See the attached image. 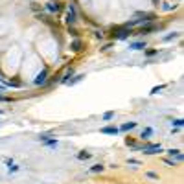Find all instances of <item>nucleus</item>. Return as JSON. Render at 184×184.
Wrapping results in <instances>:
<instances>
[{
  "mask_svg": "<svg viewBox=\"0 0 184 184\" xmlns=\"http://www.w3.org/2000/svg\"><path fill=\"white\" fill-rule=\"evenodd\" d=\"M131 35V30L129 28H116V33L112 35L114 39H127Z\"/></svg>",
  "mask_w": 184,
  "mask_h": 184,
  "instance_id": "nucleus-1",
  "label": "nucleus"
},
{
  "mask_svg": "<svg viewBox=\"0 0 184 184\" xmlns=\"http://www.w3.org/2000/svg\"><path fill=\"white\" fill-rule=\"evenodd\" d=\"M157 30V26L155 24H145V26H142L140 30H138V35H144V33H151V31H155Z\"/></svg>",
  "mask_w": 184,
  "mask_h": 184,
  "instance_id": "nucleus-2",
  "label": "nucleus"
},
{
  "mask_svg": "<svg viewBox=\"0 0 184 184\" xmlns=\"http://www.w3.org/2000/svg\"><path fill=\"white\" fill-rule=\"evenodd\" d=\"M46 76H48V70H46V68H42L41 74L35 78V81H33V83H35V85H42V83L46 81Z\"/></svg>",
  "mask_w": 184,
  "mask_h": 184,
  "instance_id": "nucleus-3",
  "label": "nucleus"
},
{
  "mask_svg": "<svg viewBox=\"0 0 184 184\" xmlns=\"http://www.w3.org/2000/svg\"><path fill=\"white\" fill-rule=\"evenodd\" d=\"M66 22L68 24H74L76 22V11H74V6L68 7V13H66Z\"/></svg>",
  "mask_w": 184,
  "mask_h": 184,
  "instance_id": "nucleus-4",
  "label": "nucleus"
},
{
  "mask_svg": "<svg viewBox=\"0 0 184 184\" xmlns=\"http://www.w3.org/2000/svg\"><path fill=\"white\" fill-rule=\"evenodd\" d=\"M169 155H171V157H173V160H175V162H182V153H181V151H179V149H169Z\"/></svg>",
  "mask_w": 184,
  "mask_h": 184,
  "instance_id": "nucleus-5",
  "label": "nucleus"
},
{
  "mask_svg": "<svg viewBox=\"0 0 184 184\" xmlns=\"http://www.w3.org/2000/svg\"><path fill=\"white\" fill-rule=\"evenodd\" d=\"M101 133H103V134H118V127H112V125H109V127H103Z\"/></svg>",
  "mask_w": 184,
  "mask_h": 184,
  "instance_id": "nucleus-6",
  "label": "nucleus"
},
{
  "mask_svg": "<svg viewBox=\"0 0 184 184\" xmlns=\"http://www.w3.org/2000/svg\"><path fill=\"white\" fill-rule=\"evenodd\" d=\"M134 127H136V122H129V123H123L118 131H131V129H134Z\"/></svg>",
  "mask_w": 184,
  "mask_h": 184,
  "instance_id": "nucleus-7",
  "label": "nucleus"
},
{
  "mask_svg": "<svg viewBox=\"0 0 184 184\" xmlns=\"http://www.w3.org/2000/svg\"><path fill=\"white\" fill-rule=\"evenodd\" d=\"M151 134H153V129H151V127H147V129H144V131H142L140 138H142V140H147V138H149Z\"/></svg>",
  "mask_w": 184,
  "mask_h": 184,
  "instance_id": "nucleus-8",
  "label": "nucleus"
},
{
  "mask_svg": "<svg viewBox=\"0 0 184 184\" xmlns=\"http://www.w3.org/2000/svg\"><path fill=\"white\" fill-rule=\"evenodd\" d=\"M72 50H74V52H79V50H83V42L79 41V39H76V41L72 42Z\"/></svg>",
  "mask_w": 184,
  "mask_h": 184,
  "instance_id": "nucleus-9",
  "label": "nucleus"
},
{
  "mask_svg": "<svg viewBox=\"0 0 184 184\" xmlns=\"http://www.w3.org/2000/svg\"><path fill=\"white\" fill-rule=\"evenodd\" d=\"M46 7H48V11H52V13H54V11H59V4H54V2H48Z\"/></svg>",
  "mask_w": 184,
  "mask_h": 184,
  "instance_id": "nucleus-10",
  "label": "nucleus"
},
{
  "mask_svg": "<svg viewBox=\"0 0 184 184\" xmlns=\"http://www.w3.org/2000/svg\"><path fill=\"white\" fill-rule=\"evenodd\" d=\"M145 48V42H133L131 44V50H144Z\"/></svg>",
  "mask_w": 184,
  "mask_h": 184,
  "instance_id": "nucleus-11",
  "label": "nucleus"
},
{
  "mask_svg": "<svg viewBox=\"0 0 184 184\" xmlns=\"http://www.w3.org/2000/svg\"><path fill=\"white\" fill-rule=\"evenodd\" d=\"M103 169H105V166H101V164H98V166H92V167H90V171H92V173H101Z\"/></svg>",
  "mask_w": 184,
  "mask_h": 184,
  "instance_id": "nucleus-12",
  "label": "nucleus"
},
{
  "mask_svg": "<svg viewBox=\"0 0 184 184\" xmlns=\"http://www.w3.org/2000/svg\"><path fill=\"white\" fill-rule=\"evenodd\" d=\"M78 158H79V160H85V158H90V153H87V151H81V153L78 155Z\"/></svg>",
  "mask_w": 184,
  "mask_h": 184,
  "instance_id": "nucleus-13",
  "label": "nucleus"
},
{
  "mask_svg": "<svg viewBox=\"0 0 184 184\" xmlns=\"http://www.w3.org/2000/svg\"><path fill=\"white\" fill-rule=\"evenodd\" d=\"M83 78H85V76H83V74H79V76H76V78H74V79H70V81H68V85H74V83L81 81Z\"/></svg>",
  "mask_w": 184,
  "mask_h": 184,
  "instance_id": "nucleus-14",
  "label": "nucleus"
},
{
  "mask_svg": "<svg viewBox=\"0 0 184 184\" xmlns=\"http://www.w3.org/2000/svg\"><path fill=\"white\" fill-rule=\"evenodd\" d=\"M112 118H114V112L112 111H109V112L103 114V120H112Z\"/></svg>",
  "mask_w": 184,
  "mask_h": 184,
  "instance_id": "nucleus-15",
  "label": "nucleus"
},
{
  "mask_svg": "<svg viewBox=\"0 0 184 184\" xmlns=\"http://www.w3.org/2000/svg\"><path fill=\"white\" fill-rule=\"evenodd\" d=\"M145 175H147V177H149V179H155V181H158V175H157V173H155V171H147V173H145Z\"/></svg>",
  "mask_w": 184,
  "mask_h": 184,
  "instance_id": "nucleus-16",
  "label": "nucleus"
},
{
  "mask_svg": "<svg viewBox=\"0 0 184 184\" xmlns=\"http://www.w3.org/2000/svg\"><path fill=\"white\" fill-rule=\"evenodd\" d=\"M173 125H175V127H182V125H184V120H182V118H179V120H173Z\"/></svg>",
  "mask_w": 184,
  "mask_h": 184,
  "instance_id": "nucleus-17",
  "label": "nucleus"
},
{
  "mask_svg": "<svg viewBox=\"0 0 184 184\" xmlns=\"http://www.w3.org/2000/svg\"><path fill=\"white\" fill-rule=\"evenodd\" d=\"M177 37H179V33H171V35L164 37V41H171V39H177Z\"/></svg>",
  "mask_w": 184,
  "mask_h": 184,
  "instance_id": "nucleus-18",
  "label": "nucleus"
},
{
  "mask_svg": "<svg viewBox=\"0 0 184 184\" xmlns=\"http://www.w3.org/2000/svg\"><path fill=\"white\" fill-rule=\"evenodd\" d=\"M164 87H166V85H160V87H155V88L151 90V94H158V90H162Z\"/></svg>",
  "mask_w": 184,
  "mask_h": 184,
  "instance_id": "nucleus-19",
  "label": "nucleus"
},
{
  "mask_svg": "<svg viewBox=\"0 0 184 184\" xmlns=\"http://www.w3.org/2000/svg\"><path fill=\"white\" fill-rule=\"evenodd\" d=\"M44 145H57V140H44Z\"/></svg>",
  "mask_w": 184,
  "mask_h": 184,
  "instance_id": "nucleus-20",
  "label": "nucleus"
},
{
  "mask_svg": "<svg viewBox=\"0 0 184 184\" xmlns=\"http://www.w3.org/2000/svg\"><path fill=\"white\" fill-rule=\"evenodd\" d=\"M125 144H127V145H136V142H134L133 138H125Z\"/></svg>",
  "mask_w": 184,
  "mask_h": 184,
  "instance_id": "nucleus-21",
  "label": "nucleus"
},
{
  "mask_svg": "<svg viewBox=\"0 0 184 184\" xmlns=\"http://www.w3.org/2000/svg\"><path fill=\"white\" fill-rule=\"evenodd\" d=\"M164 162L167 164V166H175V164H177L175 160H171V158H164Z\"/></svg>",
  "mask_w": 184,
  "mask_h": 184,
  "instance_id": "nucleus-22",
  "label": "nucleus"
},
{
  "mask_svg": "<svg viewBox=\"0 0 184 184\" xmlns=\"http://www.w3.org/2000/svg\"><path fill=\"white\" fill-rule=\"evenodd\" d=\"M129 164H140V160H136V158H129Z\"/></svg>",
  "mask_w": 184,
  "mask_h": 184,
  "instance_id": "nucleus-23",
  "label": "nucleus"
},
{
  "mask_svg": "<svg viewBox=\"0 0 184 184\" xmlns=\"http://www.w3.org/2000/svg\"><path fill=\"white\" fill-rule=\"evenodd\" d=\"M0 101H7V98H4V96L0 94Z\"/></svg>",
  "mask_w": 184,
  "mask_h": 184,
  "instance_id": "nucleus-24",
  "label": "nucleus"
},
{
  "mask_svg": "<svg viewBox=\"0 0 184 184\" xmlns=\"http://www.w3.org/2000/svg\"><path fill=\"white\" fill-rule=\"evenodd\" d=\"M158 2H160V0H153V4H155V6H158Z\"/></svg>",
  "mask_w": 184,
  "mask_h": 184,
  "instance_id": "nucleus-25",
  "label": "nucleus"
},
{
  "mask_svg": "<svg viewBox=\"0 0 184 184\" xmlns=\"http://www.w3.org/2000/svg\"><path fill=\"white\" fill-rule=\"evenodd\" d=\"M0 114H2V111H0Z\"/></svg>",
  "mask_w": 184,
  "mask_h": 184,
  "instance_id": "nucleus-26",
  "label": "nucleus"
}]
</instances>
